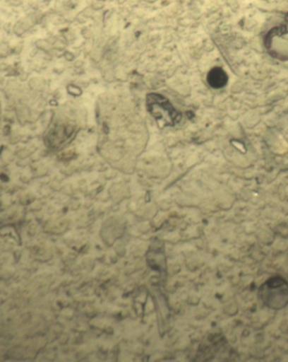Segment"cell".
I'll list each match as a JSON object with an SVG mask.
<instances>
[{"label":"cell","instance_id":"1","mask_svg":"<svg viewBox=\"0 0 288 362\" xmlns=\"http://www.w3.org/2000/svg\"><path fill=\"white\" fill-rule=\"evenodd\" d=\"M258 296L265 307L282 310L288 305V282L282 277H272L261 284Z\"/></svg>","mask_w":288,"mask_h":362},{"label":"cell","instance_id":"2","mask_svg":"<svg viewBox=\"0 0 288 362\" xmlns=\"http://www.w3.org/2000/svg\"><path fill=\"white\" fill-rule=\"evenodd\" d=\"M148 107L150 113L155 119H160L169 126H174L181 119V115L174 109L166 98L160 94H148Z\"/></svg>","mask_w":288,"mask_h":362},{"label":"cell","instance_id":"3","mask_svg":"<svg viewBox=\"0 0 288 362\" xmlns=\"http://www.w3.org/2000/svg\"><path fill=\"white\" fill-rule=\"evenodd\" d=\"M208 83L214 88L224 87L227 83V76L221 68H214L209 72L208 76Z\"/></svg>","mask_w":288,"mask_h":362}]
</instances>
